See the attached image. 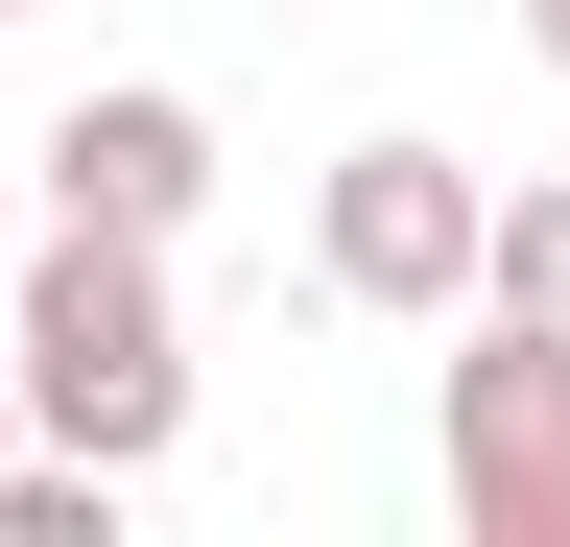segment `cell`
I'll return each instance as SVG.
<instances>
[{"instance_id": "1", "label": "cell", "mask_w": 570, "mask_h": 547, "mask_svg": "<svg viewBox=\"0 0 570 547\" xmlns=\"http://www.w3.org/2000/svg\"><path fill=\"white\" fill-rule=\"evenodd\" d=\"M0 358H24V429H48V452H96V476H167V452H190V310H167V238L48 215Z\"/></svg>"}, {"instance_id": "2", "label": "cell", "mask_w": 570, "mask_h": 547, "mask_svg": "<svg viewBox=\"0 0 570 547\" xmlns=\"http://www.w3.org/2000/svg\"><path fill=\"white\" fill-rule=\"evenodd\" d=\"M475 238H499V167H452V144H333V191H309L333 310H475Z\"/></svg>"}, {"instance_id": "3", "label": "cell", "mask_w": 570, "mask_h": 547, "mask_svg": "<svg viewBox=\"0 0 570 547\" xmlns=\"http://www.w3.org/2000/svg\"><path fill=\"white\" fill-rule=\"evenodd\" d=\"M452 524L570 547V333H523V310H475V358H452Z\"/></svg>"}, {"instance_id": "4", "label": "cell", "mask_w": 570, "mask_h": 547, "mask_svg": "<svg viewBox=\"0 0 570 547\" xmlns=\"http://www.w3.org/2000/svg\"><path fill=\"white\" fill-rule=\"evenodd\" d=\"M48 215L190 238V215H214V119H190V96H71V119H48Z\"/></svg>"}, {"instance_id": "5", "label": "cell", "mask_w": 570, "mask_h": 547, "mask_svg": "<svg viewBox=\"0 0 570 547\" xmlns=\"http://www.w3.org/2000/svg\"><path fill=\"white\" fill-rule=\"evenodd\" d=\"M475 310L570 333V167H547V191H499V238H475Z\"/></svg>"}, {"instance_id": "6", "label": "cell", "mask_w": 570, "mask_h": 547, "mask_svg": "<svg viewBox=\"0 0 570 547\" xmlns=\"http://www.w3.org/2000/svg\"><path fill=\"white\" fill-rule=\"evenodd\" d=\"M523 48H547V72H570V0H523Z\"/></svg>"}, {"instance_id": "7", "label": "cell", "mask_w": 570, "mask_h": 547, "mask_svg": "<svg viewBox=\"0 0 570 547\" xmlns=\"http://www.w3.org/2000/svg\"><path fill=\"white\" fill-rule=\"evenodd\" d=\"M0 452H24V358H0Z\"/></svg>"}, {"instance_id": "8", "label": "cell", "mask_w": 570, "mask_h": 547, "mask_svg": "<svg viewBox=\"0 0 570 547\" xmlns=\"http://www.w3.org/2000/svg\"><path fill=\"white\" fill-rule=\"evenodd\" d=\"M0 25H24V0H0Z\"/></svg>"}]
</instances>
